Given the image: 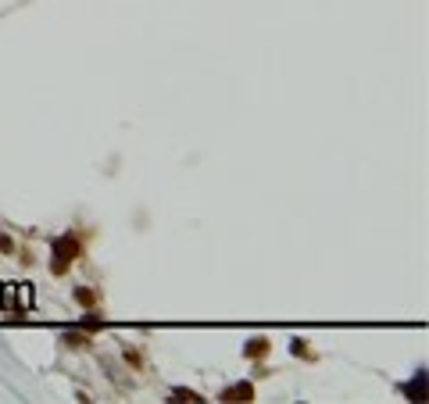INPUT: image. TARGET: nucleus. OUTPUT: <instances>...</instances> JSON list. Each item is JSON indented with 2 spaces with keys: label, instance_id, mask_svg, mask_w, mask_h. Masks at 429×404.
<instances>
[{
  "label": "nucleus",
  "instance_id": "obj_1",
  "mask_svg": "<svg viewBox=\"0 0 429 404\" xmlns=\"http://www.w3.org/2000/svg\"><path fill=\"white\" fill-rule=\"evenodd\" d=\"M51 250H54L51 272H54V275H64V272H69V265L79 258V240H72V237H57Z\"/></svg>",
  "mask_w": 429,
  "mask_h": 404
},
{
  "label": "nucleus",
  "instance_id": "obj_2",
  "mask_svg": "<svg viewBox=\"0 0 429 404\" xmlns=\"http://www.w3.org/2000/svg\"><path fill=\"white\" fill-rule=\"evenodd\" d=\"M29 304H33L29 286H21V301H15V286H8V290H4V311H8L11 318H21V315L29 311Z\"/></svg>",
  "mask_w": 429,
  "mask_h": 404
},
{
  "label": "nucleus",
  "instance_id": "obj_3",
  "mask_svg": "<svg viewBox=\"0 0 429 404\" xmlns=\"http://www.w3.org/2000/svg\"><path fill=\"white\" fill-rule=\"evenodd\" d=\"M222 401H254V387L250 383H232L222 390Z\"/></svg>",
  "mask_w": 429,
  "mask_h": 404
},
{
  "label": "nucleus",
  "instance_id": "obj_4",
  "mask_svg": "<svg viewBox=\"0 0 429 404\" xmlns=\"http://www.w3.org/2000/svg\"><path fill=\"white\" fill-rule=\"evenodd\" d=\"M268 347H272V340H265V336H254L250 344L244 347V358H265V354H268Z\"/></svg>",
  "mask_w": 429,
  "mask_h": 404
},
{
  "label": "nucleus",
  "instance_id": "obj_5",
  "mask_svg": "<svg viewBox=\"0 0 429 404\" xmlns=\"http://www.w3.org/2000/svg\"><path fill=\"white\" fill-rule=\"evenodd\" d=\"M408 397H412V401H426V372H419V379L408 383Z\"/></svg>",
  "mask_w": 429,
  "mask_h": 404
},
{
  "label": "nucleus",
  "instance_id": "obj_6",
  "mask_svg": "<svg viewBox=\"0 0 429 404\" xmlns=\"http://www.w3.org/2000/svg\"><path fill=\"white\" fill-rule=\"evenodd\" d=\"M75 301H79L82 308H97V293L86 290V286H75Z\"/></svg>",
  "mask_w": 429,
  "mask_h": 404
},
{
  "label": "nucleus",
  "instance_id": "obj_7",
  "mask_svg": "<svg viewBox=\"0 0 429 404\" xmlns=\"http://www.w3.org/2000/svg\"><path fill=\"white\" fill-rule=\"evenodd\" d=\"M172 401H190V404H201L204 397H201V394H193V390H183V387H176V390H172Z\"/></svg>",
  "mask_w": 429,
  "mask_h": 404
},
{
  "label": "nucleus",
  "instance_id": "obj_8",
  "mask_svg": "<svg viewBox=\"0 0 429 404\" xmlns=\"http://www.w3.org/2000/svg\"><path fill=\"white\" fill-rule=\"evenodd\" d=\"M64 340H69V344H72V347H86V344H90V340H86L82 333H69V336H64Z\"/></svg>",
  "mask_w": 429,
  "mask_h": 404
},
{
  "label": "nucleus",
  "instance_id": "obj_9",
  "mask_svg": "<svg viewBox=\"0 0 429 404\" xmlns=\"http://www.w3.org/2000/svg\"><path fill=\"white\" fill-rule=\"evenodd\" d=\"M82 326H86V329H100L104 322H100V318H97V315H86V318H82Z\"/></svg>",
  "mask_w": 429,
  "mask_h": 404
},
{
  "label": "nucleus",
  "instance_id": "obj_10",
  "mask_svg": "<svg viewBox=\"0 0 429 404\" xmlns=\"http://www.w3.org/2000/svg\"><path fill=\"white\" fill-rule=\"evenodd\" d=\"M0 250H4V254H11V250H15V244H11L8 237H0Z\"/></svg>",
  "mask_w": 429,
  "mask_h": 404
}]
</instances>
